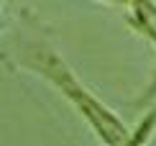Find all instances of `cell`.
Returning a JSON list of instances; mask_svg holds the SVG:
<instances>
[{"instance_id":"obj_1","label":"cell","mask_w":156,"mask_h":146,"mask_svg":"<svg viewBox=\"0 0 156 146\" xmlns=\"http://www.w3.org/2000/svg\"><path fill=\"white\" fill-rule=\"evenodd\" d=\"M18 64L59 92L102 146H123L133 138V126H128L110 105L102 103L49 41H26Z\"/></svg>"},{"instance_id":"obj_2","label":"cell","mask_w":156,"mask_h":146,"mask_svg":"<svg viewBox=\"0 0 156 146\" xmlns=\"http://www.w3.org/2000/svg\"><path fill=\"white\" fill-rule=\"evenodd\" d=\"M97 3H105V5H118V8L123 10H128V8H133L138 0H97Z\"/></svg>"}]
</instances>
